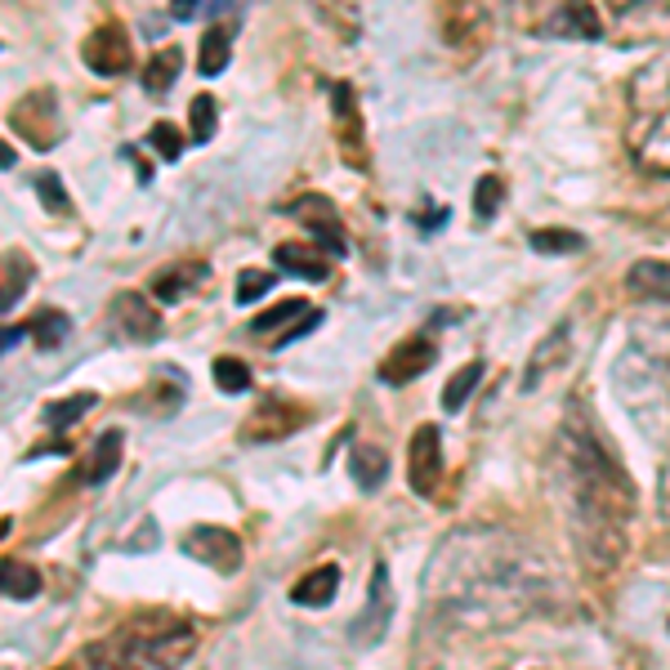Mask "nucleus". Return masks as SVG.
<instances>
[{
	"mask_svg": "<svg viewBox=\"0 0 670 670\" xmlns=\"http://www.w3.org/2000/svg\"><path fill=\"white\" fill-rule=\"evenodd\" d=\"M112 322H117L130 341H139V345H148V341H157V335H161V313L139 291H122L117 300H112Z\"/></svg>",
	"mask_w": 670,
	"mask_h": 670,
	"instance_id": "obj_16",
	"label": "nucleus"
},
{
	"mask_svg": "<svg viewBox=\"0 0 670 670\" xmlns=\"http://www.w3.org/2000/svg\"><path fill=\"white\" fill-rule=\"evenodd\" d=\"M630 153L639 170L670 179V54L652 59L630 81Z\"/></svg>",
	"mask_w": 670,
	"mask_h": 670,
	"instance_id": "obj_4",
	"label": "nucleus"
},
{
	"mask_svg": "<svg viewBox=\"0 0 670 670\" xmlns=\"http://www.w3.org/2000/svg\"><path fill=\"white\" fill-rule=\"evenodd\" d=\"M617 394L630 420L670 442V300L630 317V345L617 363Z\"/></svg>",
	"mask_w": 670,
	"mask_h": 670,
	"instance_id": "obj_3",
	"label": "nucleus"
},
{
	"mask_svg": "<svg viewBox=\"0 0 670 670\" xmlns=\"http://www.w3.org/2000/svg\"><path fill=\"white\" fill-rule=\"evenodd\" d=\"M10 126L19 139H28L32 148H54L63 139V117H59V94L54 90H36L28 98H19V107L10 112Z\"/></svg>",
	"mask_w": 670,
	"mask_h": 670,
	"instance_id": "obj_6",
	"label": "nucleus"
},
{
	"mask_svg": "<svg viewBox=\"0 0 670 670\" xmlns=\"http://www.w3.org/2000/svg\"><path fill=\"white\" fill-rule=\"evenodd\" d=\"M304 308H308L304 300H295V295H286L282 304H273V308H264V313H255V317H251V331H255V335H273V331L282 335V331H286V326H291V322H295V317H300Z\"/></svg>",
	"mask_w": 670,
	"mask_h": 670,
	"instance_id": "obj_33",
	"label": "nucleus"
},
{
	"mask_svg": "<svg viewBox=\"0 0 670 670\" xmlns=\"http://www.w3.org/2000/svg\"><path fill=\"white\" fill-rule=\"evenodd\" d=\"M28 331H32L36 349H59L67 335H72V317H67L63 308H41V313L28 322Z\"/></svg>",
	"mask_w": 670,
	"mask_h": 670,
	"instance_id": "obj_29",
	"label": "nucleus"
},
{
	"mask_svg": "<svg viewBox=\"0 0 670 670\" xmlns=\"http://www.w3.org/2000/svg\"><path fill=\"white\" fill-rule=\"evenodd\" d=\"M122 452H126V433L122 429H103L98 438H94V447H90V461L81 465V483H107L112 474H117V465H122Z\"/></svg>",
	"mask_w": 670,
	"mask_h": 670,
	"instance_id": "obj_18",
	"label": "nucleus"
},
{
	"mask_svg": "<svg viewBox=\"0 0 670 670\" xmlns=\"http://www.w3.org/2000/svg\"><path fill=\"white\" fill-rule=\"evenodd\" d=\"M201 278H206V264H175V269H166V273L153 278V295L166 300V304H175V300H184L192 286H201Z\"/></svg>",
	"mask_w": 670,
	"mask_h": 670,
	"instance_id": "obj_28",
	"label": "nucleus"
},
{
	"mask_svg": "<svg viewBox=\"0 0 670 670\" xmlns=\"http://www.w3.org/2000/svg\"><path fill=\"white\" fill-rule=\"evenodd\" d=\"M148 144H153V153H157L161 161H179V157H184V148H188L175 122H157V126L148 130Z\"/></svg>",
	"mask_w": 670,
	"mask_h": 670,
	"instance_id": "obj_37",
	"label": "nucleus"
},
{
	"mask_svg": "<svg viewBox=\"0 0 670 670\" xmlns=\"http://www.w3.org/2000/svg\"><path fill=\"white\" fill-rule=\"evenodd\" d=\"M28 282H32V264H28L23 255H10L6 264H0V313L14 308V304L23 300Z\"/></svg>",
	"mask_w": 670,
	"mask_h": 670,
	"instance_id": "obj_30",
	"label": "nucleus"
},
{
	"mask_svg": "<svg viewBox=\"0 0 670 670\" xmlns=\"http://www.w3.org/2000/svg\"><path fill=\"white\" fill-rule=\"evenodd\" d=\"M613 36L621 45H666L670 41V0H630L617 14Z\"/></svg>",
	"mask_w": 670,
	"mask_h": 670,
	"instance_id": "obj_9",
	"label": "nucleus"
},
{
	"mask_svg": "<svg viewBox=\"0 0 670 670\" xmlns=\"http://www.w3.org/2000/svg\"><path fill=\"white\" fill-rule=\"evenodd\" d=\"M331 107H335V122H341V139H345V153H349V166H358V148H354V130L363 135V117H358V103H354V90L349 85H335L331 90Z\"/></svg>",
	"mask_w": 670,
	"mask_h": 670,
	"instance_id": "obj_27",
	"label": "nucleus"
},
{
	"mask_svg": "<svg viewBox=\"0 0 670 670\" xmlns=\"http://www.w3.org/2000/svg\"><path fill=\"white\" fill-rule=\"evenodd\" d=\"M527 242H532V251H541V255H568V251H582V233H573V229H536Z\"/></svg>",
	"mask_w": 670,
	"mask_h": 670,
	"instance_id": "obj_36",
	"label": "nucleus"
},
{
	"mask_svg": "<svg viewBox=\"0 0 670 670\" xmlns=\"http://www.w3.org/2000/svg\"><path fill=\"white\" fill-rule=\"evenodd\" d=\"M626 291L639 295L643 304H666L670 300V264L666 260H639L626 273Z\"/></svg>",
	"mask_w": 670,
	"mask_h": 670,
	"instance_id": "obj_20",
	"label": "nucleus"
},
{
	"mask_svg": "<svg viewBox=\"0 0 670 670\" xmlns=\"http://www.w3.org/2000/svg\"><path fill=\"white\" fill-rule=\"evenodd\" d=\"M179 72H184V54H179V45H161L148 63H144V85H148V94H166L175 81H179Z\"/></svg>",
	"mask_w": 670,
	"mask_h": 670,
	"instance_id": "obj_25",
	"label": "nucleus"
},
{
	"mask_svg": "<svg viewBox=\"0 0 670 670\" xmlns=\"http://www.w3.org/2000/svg\"><path fill=\"white\" fill-rule=\"evenodd\" d=\"M568 354H573V345H568V322L564 326H554L545 341L536 345V354L527 358V376H523V389L532 394L536 385H545L554 371H564L568 367Z\"/></svg>",
	"mask_w": 670,
	"mask_h": 670,
	"instance_id": "obj_17",
	"label": "nucleus"
},
{
	"mask_svg": "<svg viewBox=\"0 0 670 670\" xmlns=\"http://www.w3.org/2000/svg\"><path fill=\"white\" fill-rule=\"evenodd\" d=\"M549 590V564L505 527L452 532L425 568V608L474 630H510L527 621Z\"/></svg>",
	"mask_w": 670,
	"mask_h": 670,
	"instance_id": "obj_1",
	"label": "nucleus"
},
{
	"mask_svg": "<svg viewBox=\"0 0 670 670\" xmlns=\"http://www.w3.org/2000/svg\"><path fill=\"white\" fill-rule=\"evenodd\" d=\"M269 291H273V273H264V269L238 273V304H255V300H264Z\"/></svg>",
	"mask_w": 670,
	"mask_h": 670,
	"instance_id": "obj_40",
	"label": "nucleus"
},
{
	"mask_svg": "<svg viewBox=\"0 0 670 670\" xmlns=\"http://www.w3.org/2000/svg\"><path fill=\"white\" fill-rule=\"evenodd\" d=\"M407 483L416 496H433L442 483V433L438 425H420L407 442Z\"/></svg>",
	"mask_w": 670,
	"mask_h": 670,
	"instance_id": "obj_12",
	"label": "nucleus"
},
{
	"mask_svg": "<svg viewBox=\"0 0 670 670\" xmlns=\"http://www.w3.org/2000/svg\"><path fill=\"white\" fill-rule=\"evenodd\" d=\"M483 371H488L483 363H470V367H461L452 380H447V389H442V407H447V411H461V407L474 398V389L483 385Z\"/></svg>",
	"mask_w": 670,
	"mask_h": 670,
	"instance_id": "obj_31",
	"label": "nucleus"
},
{
	"mask_svg": "<svg viewBox=\"0 0 670 670\" xmlns=\"http://www.w3.org/2000/svg\"><path fill=\"white\" fill-rule=\"evenodd\" d=\"M210 376H214V389H219V394H229V398L251 394V367H247L242 358H214Z\"/></svg>",
	"mask_w": 670,
	"mask_h": 670,
	"instance_id": "obj_32",
	"label": "nucleus"
},
{
	"mask_svg": "<svg viewBox=\"0 0 670 670\" xmlns=\"http://www.w3.org/2000/svg\"><path fill=\"white\" fill-rule=\"evenodd\" d=\"M554 492L564 501L568 532L586 564L599 573L617 568L626 554L635 492L586 407H573L554 433Z\"/></svg>",
	"mask_w": 670,
	"mask_h": 670,
	"instance_id": "obj_2",
	"label": "nucleus"
},
{
	"mask_svg": "<svg viewBox=\"0 0 670 670\" xmlns=\"http://www.w3.org/2000/svg\"><path fill=\"white\" fill-rule=\"evenodd\" d=\"M14 161H19V157H14V148H10V144H0V170H10Z\"/></svg>",
	"mask_w": 670,
	"mask_h": 670,
	"instance_id": "obj_45",
	"label": "nucleus"
},
{
	"mask_svg": "<svg viewBox=\"0 0 670 670\" xmlns=\"http://www.w3.org/2000/svg\"><path fill=\"white\" fill-rule=\"evenodd\" d=\"M229 54H233V28L229 23H214L206 36H201V59H197V72L206 81H214L223 67H229Z\"/></svg>",
	"mask_w": 670,
	"mask_h": 670,
	"instance_id": "obj_23",
	"label": "nucleus"
},
{
	"mask_svg": "<svg viewBox=\"0 0 670 670\" xmlns=\"http://www.w3.org/2000/svg\"><path fill=\"white\" fill-rule=\"evenodd\" d=\"M0 595L6 599H36L41 595V573L23 558H0Z\"/></svg>",
	"mask_w": 670,
	"mask_h": 670,
	"instance_id": "obj_24",
	"label": "nucleus"
},
{
	"mask_svg": "<svg viewBox=\"0 0 670 670\" xmlns=\"http://www.w3.org/2000/svg\"><path fill=\"white\" fill-rule=\"evenodd\" d=\"M98 398L94 394H72V398H59V402H50L45 411H41V420H45V429H67V425H76L90 407H94Z\"/></svg>",
	"mask_w": 670,
	"mask_h": 670,
	"instance_id": "obj_34",
	"label": "nucleus"
},
{
	"mask_svg": "<svg viewBox=\"0 0 670 670\" xmlns=\"http://www.w3.org/2000/svg\"><path fill=\"white\" fill-rule=\"evenodd\" d=\"M389 621H394V586H389V568L376 564L371 568V586H367V608L354 617L349 639L358 648H376L389 635Z\"/></svg>",
	"mask_w": 670,
	"mask_h": 670,
	"instance_id": "obj_10",
	"label": "nucleus"
},
{
	"mask_svg": "<svg viewBox=\"0 0 670 670\" xmlns=\"http://www.w3.org/2000/svg\"><path fill=\"white\" fill-rule=\"evenodd\" d=\"M214 117H219V107H214V94H197V98L188 103L192 144H210V139H214Z\"/></svg>",
	"mask_w": 670,
	"mask_h": 670,
	"instance_id": "obj_35",
	"label": "nucleus"
},
{
	"mask_svg": "<svg viewBox=\"0 0 670 670\" xmlns=\"http://www.w3.org/2000/svg\"><path fill=\"white\" fill-rule=\"evenodd\" d=\"M81 59H85V67H90L94 76H122V72H130L135 50H130V36H126L122 23H103V28H94V32L85 36Z\"/></svg>",
	"mask_w": 670,
	"mask_h": 670,
	"instance_id": "obj_11",
	"label": "nucleus"
},
{
	"mask_svg": "<svg viewBox=\"0 0 670 670\" xmlns=\"http://www.w3.org/2000/svg\"><path fill=\"white\" fill-rule=\"evenodd\" d=\"M349 470H354V483H358L363 492H376V488L389 479V457H385V447L358 442L354 457H349Z\"/></svg>",
	"mask_w": 670,
	"mask_h": 670,
	"instance_id": "obj_22",
	"label": "nucleus"
},
{
	"mask_svg": "<svg viewBox=\"0 0 670 670\" xmlns=\"http://www.w3.org/2000/svg\"><path fill=\"white\" fill-rule=\"evenodd\" d=\"M32 188H36V197L45 201V210H54V214H67V210H72V197L63 192V179H59L54 170H41V175L32 179Z\"/></svg>",
	"mask_w": 670,
	"mask_h": 670,
	"instance_id": "obj_38",
	"label": "nucleus"
},
{
	"mask_svg": "<svg viewBox=\"0 0 670 670\" xmlns=\"http://www.w3.org/2000/svg\"><path fill=\"white\" fill-rule=\"evenodd\" d=\"M286 214L291 219H300L304 229L313 233V242L331 255V260H341V255H349V238H345V223H341V214H335V206L322 197V192H304L300 201H291L286 206Z\"/></svg>",
	"mask_w": 670,
	"mask_h": 670,
	"instance_id": "obj_7",
	"label": "nucleus"
},
{
	"mask_svg": "<svg viewBox=\"0 0 670 670\" xmlns=\"http://www.w3.org/2000/svg\"><path fill=\"white\" fill-rule=\"evenodd\" d=\"M197 10H201V0H170V14L175 19H197Z\"/></svg>",
	"mask_w": 670,
	"mask_h": 670,
	"instance_id": "obj_44",
	"label": "nucleus"
},
{
	"mask_svg": "<svg viewBox=\"0 0 670 670\" xmlns=\"http://www.w3.org/2000/svg\"><path fill=\"white\" fill-rule=\"evenodd\" d=\"M433 363H438V341H433L429 331H416V335H407L402 345H394V354L380 363V380L385 385H411Z\"/></svg>",
	"mask_w": 670,
	"mask_h": 670,
	"instance_id": "obj_13",
	"label": "nucleus"
},
{
	"mask_svg": "<svg viewBox=\"0 0 670 670\" xmlns=\"http://www.w3.org/2000/svg\"><path fill=\"white\" fill-rule=\"evenodd\" d=\"M604 32L608 28L590 0H564V6L541 23V36H558V41H599Z\"/></svg>",
	"mask_w": 670,
	"mask_h": 670,
	"instance_id": "obj_14",
	"label": "nucleus"
},
{
	"mask_svg": "<svg viewBox=\"0 0 670 670\" xmlns=\"http://www.w3.org/2000/svg\"><path fill=\"white\" fill-rule=\"evenodd\" d=\"M184 554L197 558V564H206V568H214V573H223V577L242 568V541H238V532L214 527V523L188 527L184 532Z\"/></svg>",
	"mask_w": 670,
	"mask_h": 670,
	"instance_id": "obj_8",
	"label": "nucleus"
},
{
	"mask_svg": "<svg viewBox=\"0 0 670 670\" xmlns=\"http://www.w3.org/2000/svg\"><path fill=\"white\" fill-rule=\"evenodd\" d=\"M501 201H505V184H501L496 175H483L479 188H474V214H479V219H492V214L501 210Z\"/></svg>",
	"mask_w": 670,
	"mask_h": 670,
	"instance_id": "obj_39",
	"label": "nucleus"
},
{
	"mask_svg": "<svg viewBox=\"0 0 670 670\" xmlns=\"http://www.w3.org/2000/svg\"><path fill=\"white\" fill-rule=\"evenodd\" d=\"M313 6H317V23H326L341 41H354L363 32L358 0H313Z\"/></svg>",
	"mask_w": 670,
	"mask_h": 670,
	"instance_id": "obj_26",
	"label": "nucleus"
},
{
	"mask_svg": "<svg viewBox=\"0 0 670 670\" xmlns=\"http://www.w3.org/2000/svg\"><path fill=\"white\" fill-rule=\"evenodd\" d=\"M23 335H28L23 326H0V358H6V354H10V349L23 341Z\"/></svg>",
	"mask_w": 670,
	"mask_h": 670,
	"instance_id": "obj_43",
	"label": "nucleus"
},
{
	"mask_svg": "<svg viewBox=\"0 0 670 670\" xmlns=\"http://www.w3.org/2000/svg\"><path fill=\"white\" fill-rule=\"evenodd\" d=\"M304 425V411H295L291 402H278V398H269V402H260L247 420H242V442H282L286 433H295Z\"/></svg>",
	"mask_w": 670,
	"mask_h": 670,
	"instance_id": "obj_15",
	"label": "nucleus"
},
{
	"mask_svg": "<svg viewBox=\"0 0 670 670\" xmlns=\"http://www.w3.org/2000/svg\"><path fill=\"white\" fill-rule=\"evenodd\" d=\"M313 326H322V313H317V308H304V313H300V317H295V322H291V326H286V331L278 335V341H273V349H282V345H295V341H304V335H308Z\"/></svg>",
	"mask_w": 670,
	"mask_h": 670,
	"instance_id": "obj_41",
	"label": "nucleus"
},
{
	"mask_svg": "<svg viewBox=\"0 0 670 670\" xmlns=\"http://www.w3.org/2000/svg\"><path fill=\"white\" fill-rule=\"evenodd\" d=\"M335 590H341V568H335V564H322V568H313L308 577L295 582L291 604H300V608H326V604L335 599Z\"/></svg>",
	"mask_w": 670,
	"mask_h": 670,
	"instance_id": "obj_21",
	"label": "nucleus"
},
{
	"mask_svg": "<svg viewBox=\"0 0 670 670\" xmlns=\"http://www.w3.org/2000/svg\"><path fill=\"white\" fill-rule=\"evenodd\" d=\"M273 260H278L286 273L304 278V282H326V273H331V255H326L317 242H282V247L273 251Z\"/></svg>",
	"mask_w": 670,
	"mask_h": 670,
	"instance_id": "obj_19",
	"label": "nucleus"
},
{
	"mask_svg": "<svg viewBox=\"0 0 670 670\" xmlns=\"http://www.w3.org/2000/svg\"><path fill=\"white\" fill-rule=\"evenodd\" d=\"M192 648H197L192 626H184V621L144 626L139 621L107 639V666L112 670H179Z\"/></svg>",
	"mask_w": 670,
	"mask_h": 670,
	"instance_id": "obj_5",
	"label": "nucleus"
},
{
	"mask_svg": "<svg viewBox=\"0 0 670 670\" xmlns=\"http://www.w3.org/2000/svg\"><path fill=\"white\" fill-rule=\"evenodd\" d=\"M657 505H661V519H666V527H670V461H666L661 483H657Z\"/></svg>",
	"mask_w": 670,
	"mask_h": 670,
	"instance_id": "obj_42",
	"label": "nucleus"
}]
</instances>
